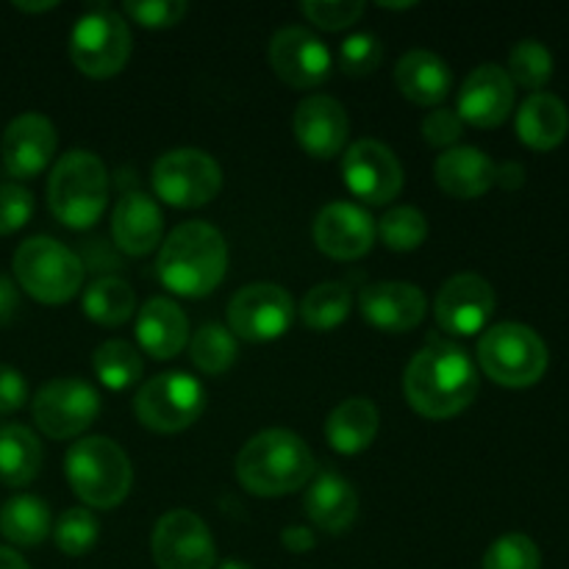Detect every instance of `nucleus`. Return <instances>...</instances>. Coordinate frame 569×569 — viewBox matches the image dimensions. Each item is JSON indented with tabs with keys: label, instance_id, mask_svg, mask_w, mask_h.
I'll return each instance as SVG.
<instances>
[{
	"label": "nucleus",
	"instance_id": "nucleus-42",
	"mask_svg": "<svg viewBox=\"0 0 569 569\" xmlns=\"http://www.w3.org/2000/svg\"><path fill=\"white\" fill-rule=\"evenodd\" d=\"M33 214V194L20 183H0V237L20 231Z\"/></svg>",
	"mask_w": 569,
	"mask_h": 569
},
{
	"label": "nucleus",
	"instance_id": "nucleus-41",
	"mask_svg": "<svg viewBox=\"0 0 569 569\" xmlns=\"http://www.w3.org/2000/svg\"><path fill=\"white\" fill-rule=\"evenodd\" d=\"M122 11L144 28H172L187 17L189 6L183 0H126Z\"/></svg>",
	"mask_w": 569,
	"mask_h": 569
},
{
	"label": "nucleus",
	"instance_id": "nucleus-17",
	"mask_svg": "<svg viewBox=\"0 0 569 569\" xmlns=\"http://www.w3.org/2000/svg\"><path fill=\"white\" fill-rule=\"evenodd\" d=\"M56 144H59V137H56L53 122L44 114L28 111L6 126L3 139H0V159L11 178L31 181L50 164Z\"/></svg>",
	"mask_w": 569,
	"mask_h": 569
},
{
	"label": "nucleus",
	"instance_id": "nucleus-15",
	"mask_svg": "<svg viewBox=\"0 0 569 569\" xmlns=\"http://www.w3.org/2000/svg\"><path fill=\"white\" fill-rule=\"evenodd\" d=\"M270 64L283 83L315 89L331 78V53L311 31L300 26L281 28L270 42Z\"/></svg>",
	"mask_w": 569,
	"mask_h": 569
},
{
	"label": "nucleus",
	"instance_id": "nucleus-24",
	"mask_svg": "<svg viewBox=\"0 0 569 569\" xmlns=\"http://www.w3.org/2000/svg\"><path fill=\"white\" fill-rule=\"evenodd\" d=\"M137 339L144 353L167 361L189 342V320L172 300L150 298L137 317Z\"/></svg>",
	"mask_w": 569,
	"mask_h": 569
},
{
	"label": "nucleus",
	"instance_id": "nucleus-49",
	"mask_svg": "<svg viewBox=\"0 0 569 569\" xmlns=\"http://www.w3.org/2000/svg\"><path fill=\"white\" fill-rule=\"evenodd\" d=\"M14 9L17 11H28V14H42V11L56 9V3H53V0H48V3H20V0H17Z\"/></svg>",
	"mask_w": 569,
	"mask_h": 569
},
{
	"label": "nucleus",
	"instance_id": "nucleus-25",
	"mask_svg": "<svg viewBox=\"0 0 569 569\" xmlns=\"http://www.w3.org/2000/svg\"><path fill=\"white\" fill-rule=\"evenodd\" d=\"M303 506L309 520L320 531L342 533L345 528L353 526L356 511H359V495L339 472L328 470L311 481Z\"/></svg>",
	"mask_w": 569,
	"mask_h": 569
},
{
	"label": "nucleus",
	"instance_id": "nucleus-51",
	"mask_svg": "<svg viewBox=\"0 0 569 569\" xmlns=\"http://www.w3.org/2000/svg\"><path fill=\"white\" fill-rule=\"evenodd\" d=\"M220 569H250V567L242 565V561H226Z\"/></svg>",
	"mask_w": 569,
	"mask_h": 569
},
{
	"label": "nucleus",
	"instance_id": "nucleus-33",
	"mask_svg": "<svg viewBox=\"0 0 569 569\" xmlns=\"http://www.w3.org/2000/svg\"><path fill=\"white\" fill-rule=\"evenodd\" d=\"M350 311V289L339 281L320 283L311 289L300 306V317L311 331H331L342 326Z\"/></svg>",
	"mask_w": 569,
	"mask_h": 569
},
{
	"label": "nucleus",
	"instance_id": "nucleus-44",
	"mask_svg": "<svg viewBox=\"0 0 569 569\" xmlns=\"http://www.w3.org/2000/svg\"><path fill=\"white\" fill-rule=\"evenodd\" d=\"M28 400V383L20 370L0 365V415L20 411Z\"/></svg>",
	"mask_w": 569,
	"mask_h": 569
},
{
	"label": "nucleus",
	"instance_id": "nucleus-20",
	"mask_svg": "<svg viewBox=\"0 0 569 569\" xmlns=\"http://www.w3.org/2000/svg\"><path fill=\"white\" fill-rule=\"evenodd\" d=\"M350 120L345 106L331 94H309L295 111V137L315 159H333L345 150Z\"/></svg>",
	"mask_w": 569,
	"mask_h": 569
},
{
	"label": "nucleus",
	"instance_id": "nucleus-36",
	"mask_svg": "<svg viewBox=\"0 0 569 569\" xmlns=\"http://www.w3.org/2000/svg\"><path fill=\"white\" fill-rule=\"evenodd\" d=\"M378 233H381L383 244L395 253H409L417 250L428 237L426 214L415 206H395L387 214L378 220Z\"/></svg>",
	"mask_w": 569,
	"mask_h": 569
},
{
	"label": "nucleus",
	"instance_id": "nucleus-21",
	"mask_svg": "<svg viewBox=\"0 0 569 569\" xmlns=\"http://www.w3.org/2000/svg\"><path fill=\"white\" fill-rule=\"evenodd\" d=\"M426 306L422 289L406 281L370 283L359 298L361 317L372 328L387 333H406L420 326L426 317Z\"/></svg>",
	"mask_w": 569,
	"mask_h": 569
},
{
	"label": "nucleus",
	"instance_id": "nucleus-2",
	"mask_svg": "<svg viewBox=\"0 0 569 569\" xmlns=\"http://www.w3.org/2000/svg\"><path fill=\"white\" fill-rule=\"evenodd\" d=\"M228 248L209 222H183L164 239L156 259L159 281L181 298H206L222 283Z\"/></svg>",
	"mask_w": 569,
	"mask_h": 569
},
{
	"label": "nucleus",
	"instance_id": "nucleus-4",
	"mask_svg": "<svg viewBox=\"0 0 569 569\" xmlns=\"http://www.w3.org/2000/svg\"><path fill=\"white\" fill-rule=\"evenodd\" d=\"M109 200V172L92 150H70L56 161L48 178V206L72 231L92 228Z\"/></svg>",
	"mask_w": 569,
	"mask_h": 569
},
{
	"label": "nucleus",
	"instance_id": "nucleus-37",
	"mask_svg": "<svg viewBox=\"0 0 569 569\" xmlns=\"http://www.w3.org/2000/svg\"><path fill=\"white\" fill-rule=\"evenodd\" d=\"M98 520H94L92 511L87 509H70L61 515V520L56 522L53 539L56 548L61 550L70 559H78V556L89 553L98 542Z\"/></svg>",
	"mask_w": 569,
	"mask_h": 569
},
{
	"label": "nucleus",
	"instance_id": "nucleus-46",
	"mask_svg": "<svg viewBox=\"0 0 569 569\" xmlns=\"http://www.w3.org/2000/svg\"><path fill=\"white\" fill-rule=\"evenodd\" d=\"M495 183H500L506 192H515V189H520L526 183V167L517 164V161H506V164H500L495 170Z\"/></svg>",
	"mask_w": 569,
	"mask_h": 569
},
{
	"label": "nucleus",
	"instance_id": "nucleus-14",
	"mask_svg": "<svg viewBox=\"0 0 569 569\" xmlns=\"http://www.w3.org/2000/svg\"><path fill=\"white\" fill-rule=\"evenodd\" d=\"M345 187L370 206H387L403 189V167L398 156L376 139H359L342 159Z\"/></svg>",
	"mask_w": 569,
	"mask_h": 569
},
{
	"label": "nucleus",
	"instance_id": "nucleus-1",
	"mask_svg": "<svg viewBox=\"0 0 569 569\" xmlns=\"http://www.w3.org/2000/svg\"><path fill=\"white\" fill-rule=\"evenodd\" d=\"M403 392L417 415L450 420L476 400L478 370L459 345L433 339L406 367Z\"/></svg>",
	"mask_w": 569,
	"mask_h": 569
},
{
	"label": "nucleus",
	"instance_id": "nucleus-34",
	"mask_svg": "<svg viewBox=\"0 0 569 569\" xmlns=\"http://www.w3.org/2000/svg\"><path fill=\"white\" fill-rule=\"evenodd\" d=\"M189 353H192L194 367L200 372H206V376H222L237 361V339H233V333L228 328L209 322V326H203L194 333L192 345H189Z\"/></svg>",
	"mask_w": 569,
	"mask_h": 569
},
{
	"label": "nucleus",
	"instance_id": "nucleus-26",
	"mask_svg": "<svg viewBox=\"0 0 569 569\" xmlns=\"http://www.w3.org/2000/svg\"><path fill=\"white\" fill-rule=\"evenodd\" d=\"M400 94L417 106H439L453 87V72L431 50H409L395 67Z\"/></svg>",
	"mask_w": 569,
	"mask_h": 569
},
{
	"label": "nucleus",
	"instance_id": "nucleus-28",
	"mask_svg": "<svg viewBox=\"0 0 569 569\" xmlns=\"http://www.w3.org/2000/svg\"><path fill=\"white\" fill-rule=\"evenodd\" d=\"M378 409L367 398H348L328 415L326 437L337 453L356 456L372 445L378 433Z\"/></svg>",
	"mask_w": 569,
	"mask_h": 569
},
{
	"label": "nucleus",
	"instance_id": "nucleus-23",
	"mask_svg": "<svg viewBox=\"0 0 569 569\" xmlns=\"http://www.w3.org/2000/svg\"><path fill=\"white\" fill-rule=\"evenodd\" d=\"M495 164L483 150L478 148H450L433 164V178L439 189L450 198L472 200L487 194L495 187Z\"/></svg>",
	"mask_w": 569,
	"mask_h": 569
},
{
	"label": "nucleus",
	"instance_id": "nucleus-35",
	"mask_svg": "<svg viewBox=\"0 0 569 569\" xmlns=\"http://www.w3.org/2000/svg\"><path fill=\"white\" fill-rule=\"evenodd\" d=\"M509 78L511 83H520L522 89H545L553 78V53L545 48L539 39H522L509 53Z\"/></svg>",
	"mask_w": 569,
	"mask_h": 569
},
{
	"label": "nucleus",
	"instance_id": "nucleus-30",
	"mask_svg": "<svg viewBox=\"0 0 569 569\" xmlns=\"http://www.w3.org/2000/svg\"><path fill=\"white\" fill-rule=\"evenodd\" d=\"M0 533L17 548H37L50 533V509L33 495H17L0 509Z\"/></svg>",
	"mask_w": 569,
	"mask_h": 569
},
{
	"label": "nucleus",
	"instance_id": "nucleus-38",
	"mask_svg": "<svg viewBox=\"0 0 569 569\" xmlns=\"http://www.w3.org/2000/svg\"><path fill=\"white\" fill-rule=\"evenodd\" d=\"M483 569H542V553L526 533H506L487 550Z\"/></svg>",
	"mask_w": 569,
	"mask_h": 569
},
{
	"label": "nucleus",
	"instance_id": "nucleus-18",
	"mask_svg": "<svg viewBox=\"0 0 569 569\" xmlns=\"http://www.w3.org/2000/svg\"><path fill=\"white\" fill-rule=\"evenodd\" d=\"M515 109V83L498 64H481L465 78L456 103L461 122L476 128H498Z\"/></svg>",
	"mask_w": 569,
	"mask_h": 569
},
{
	"label": "nucleus",
	"instance_id": "nucleus-31",
	"mask_svg": "<svg viewBox=\"0 0 569 569\" xmlns=\"http://www.w3.org/2000/svg\"><path fill=\"white\" fill-rule=\"evenodd\" d=\"M133 309H137V298H133V289L122 278H98L83 292V315L98 322V326H122V322L131 320Z\"/></svg>",
	"mask_w": 569,
	"mask_h": 569
},
{
	"label": "nucleus",
	"instance_id": "nucleus-22",
	"mask_svg": "<svg viewBox=\"0 0 569 569\" xmlns=\"http://www.w3.org/2000/svg\"><path fill=\"white\" fill-rule=\"evenodd\" d=\"M164 231V217L150 194L128 192L117 200L111 214V237L128 256H148L159 244Z\"/></svg>",
	"mask_w": 569,
	"mask_h": 569
},
{
	"label": "nucleus",
	"instance_id": "nucleus-45",
	"mask_svg": "<svg viewBox=\"0 0 569 569\" xmlns=\"http://www.w3.org/2000/svg\"><path fill=\"white\" fill-rule=\"evenodd\" d=\"M281 542L289 553H306V550L315 548L317 539L306 526H289V528H283Z\"/></svg>",
	"mask_w": 569,
	"mask_h": 569
},
{
	"label": "nucleus",
	"instance_id": "nucleus-27",
	"mask_svg": "<svg viewBox=\"0 0 569 569\" xmlns=\"http://www.w3.org/2000/svg\"><path fill=\"white\" fill-rule=\"evenodd\" d=\"M569 133V111L561 98L537 92L517 111V137L531 150L559 148Z\"/></svg>",
	"mask_w": 569,
	"mask_h": 569
},
{
	"label": "nucleus",
	"instance_id": "nucleus-40",
	"mask_svg": "<svg viewBox=\"0 0 569 569\" xmlns=\"http://www.w3.org/2000/svg\"><path fill=\"white\" fill-rule=\"evenodd\" d=\"M300 11L326 31H345L361 20L365 3H359V0H306V3H300Z\"/></svg>",
	"mask_w": 569,
	"mask_h": 569
},
{
	"label": "nucleus",
	"instance_id": "nucleus-39",
	"mask_svg": "<svg viewBox=\"0 0 569 569\" xmlns=\"http://www.w3.org/2000/svg\"><path fill=\"white\" fill-rule=\"evenodd\" d=\"M383 61V44L376 33H353L339 48V64L348 76H370L381 67Z\"/></svg>",
	"mask_w": 569,
	"mask_h": 569
},
{
	"label": "nucleus",
	"instance_id": "nucleus-43",
	"mask_svg": "<svg viewBox=\"0 0 569 569\" xmlns=\"http://www.w3.org/2000/svg\"><path fill=\"white\" fill-rule=\"evenodd\" d=\"M461 131H465V122L453 109H437L422 120V137L431 148L450 150L461 139Z\"/></svg>",
	"mask_w": 569,
	"mask_h": 569
},
{
	"label": "nucleus",
	"instance_id": "nucleus-29",
	"mask_svg": "<svg viewBox=\"0 0 569 569\" xmlns=\"http://www.w3.org/2000/svg\"><path fill=\"white\" fill-rule=\"evenodd\" d=\"M42 470V445L26 426L0 428V481L6 487H28Z\"/></svg>",
	"mask_w": 569,
	"mask_h": 569
},
{
	"label": "nucleus",
	"instance_id": "nucleus-10",
	"mask_svg": "<svg viewBox=\"0 0 569 569\" xmlns=\"http://www.w3.org/2000/svg\"><path fill=\"white\" fill-rule=\"evenodd\" d=\"M206 406V392L187 372H161L142 383L133 409L139 422L156 433L187 431Z\"/></svg>",
	"mask_w": 569,
	"mask_h": 569
},
{
	"label": "nucleus",
	"instance_id": "nucleus-16",
	"mask_svg": "<svg viewBox=\"0 0 569 569\" xmlns=\"http://www.w3.org/2000/svg\"><path fill=\"white\" fill-rule=\"evenodd\" d=\"M495 311V289L476 272L453 276L437 295L433 315L442 331L453 337H472L489 322Z\"/></svg>",
	"mask_w": 569,
	"mask_h": 569
},
{
	"label": "nucleus",
	"instance_id": "nucleus-32",
	"mask_svg": "<svg viewBox=\"0 0 569 569\" xmlns=\"http://www.w3.org/2000/svg\"><path fill=\"white\" fill-rule=\"evenodd\" d=\"M94 376L100 378V383L114 392H122V389L133 387V383L142 378V356L137 353V348L122 339H111V342H103L92 356Z\"/></svg>",
	"mask_w": 569,
	"mask_h": 569
},
{
	"label": "nucleus",
	"instance_id": "nucleus-3",
	"mask_svg": "<svg viewBox=\"0 0 569 569\" xmlns=\"http://www.w3.org/2000/svg\"><path fill=\"white\" fill-rule=\"evenodd\" d=\"M317 461L309 445L292 431L270 428L261 431L239 450L237 478L250 495L281 498L298 492L315 478Z\"/></svg>",
	"mask_w": 569,
	"mask_h": 569
},
{
	"label": "nucleus",
	"instance_id": "nucleus-12",
	"mask_svg": "<svg viewBox=\"0 0 569 569\" xmlns=\"http://www.w3.org/2000/svg\"><path fill=\"white\" fill-rule=\"evenodd\" d=\"M153 561L159 569H214L217 548L211 531L194 511H167L156 522L150 539Z\"/></svg>",
	"mask_w": 569,
	"mask_h": 569
},
{
	"label": "nucleus",
	"instance_id": "nucleus-8",
	"mask_svg": "<svg viewBox=\"0 0 569 569\" xmlns=\"http://www.w3.org/2000/svg\"><path fill=\"white\" fill-rule=\"evenodd\" d=\"M70 59L89 78L117 76L131 59V31L122 14L109 6L83 14L72 28Z\"/></svg>",
	"mask_w": 569,
	"mask_h": 569
},
{
	"label": "nucleus",
	"instance_id": "nucleus-48",
	"mask_svg": "<svg viewBox=\"0 0 569 569\" xmlns=\"http://www.w3.org/2000/svg\"><path fill=\"white\" fill-rule=\"evenodd\" d=\"M0 569H31V567H28V561L22 559L17 550L0 548Z\"/></svg>",
	"mask_w": 569,
	"mask_h": 569
},
{
	"label": "nucleus",
	"instance_id": "nucleus-50",
	"mask_svg": "<svg viewBox=\"0 0 569 569\" xmlns=\"http://www.w3.org/2000/svg\"><path fill=\"white\" fill-rule=\"evenodd\" d=\"M381 9H392V11H400V9H415V3H381Z\"/></svg>",
	"mask_w": 569,
	"mask_h": 569
},
{
	"label": "nucleus",
	"instance_id": "nucleus-47",
	"mask_svg": "<svg viewBox=\"0 0 569 569\" xmlns=\"http://www.w3.org/2000/svg\"><path fill=\"white\" fill-rule=\"evenodd\" d=\"M20 309V298H17V287L6 276H0V322H9Z\"/></svg>",
	"mask_w": 569,
	"mask_h": 569
},
{
	"label": "nucleus",
	"instance_id": "nucleus-5",
	"mask_svg": "<svg viewBox=\"0 0 569 569\" xmlns=\"http://www.w3.org/2000/svg\"><path fill=\"white\" fill-rule=\"evenodd\" d=\"M67 481L89 509H117L133 483L131 459L106 437H87L67 450Z\"/></svg>",
	"mask_w": 569,
	"mask_h": 569
},
{
	"label": "nucleus",
	"instance_id": "nucleus-7",
	"mask_svg": "<svg viewBox=\"0 0 569 569\" xmlns=\"http://www.w3.org/2000/svg\"><path fill=\"white\" fill-rule=\"evenodd\" d=\"M17 283L44 306L67 303L83 283V264L70 248L50 237H31L14 253Z\"/></svg>",
	"mask_w": 569,
	"mask_h": 569
},
{
	"label": "nucleus",
	"instance_id": "nucleus-11",
	"mask_svg": "<svg viewBox=\"0 0 569 569\" xmlns=\"http://www.w3.org/2000/svg\"><path fill=\"white\" fill-rule=\"evenodd\" d=\"M100 398L78 378H56L33 395L31 415L39 431L50 439L81 437L98 420Z\"/></svg>",
	"mask_w": 569,
	"mask_h": 569
},
{
	"label": "nucleus",
	"instance_id": "nucleus-13",
	"mask_svg": "<svg viewBox=\"0 0 569 569\" xmlns=\"http://www.w3.org/2000/svg\"><path fill=\"white\" fill-rule=\"evenodd\" d=\"M295 306L276 283H250L228 303V328L244 342H272L292 326Z\"/></svg>",
	"mask_w": 569,
	"mask_h": 569
},
{
	"label": "nucleus",
	"instance_id": "nucleus-9",
	"mask_svg": "<svg viewBox=\"0 0 569 569\" xmlns=\"http://www.w3.org/2000/svg\"><path fill=\"white\" fill-rule=\"evenodd\" d=\"M153 189L176 209H198L220 194L222 170L206 150L178 148L153 164Z\"/></svg>",
	"mask_w": 569,
	"mask_h": 569
},
{
	"label": "nucleus",
	"instance_id": "nucleus-19",
	"mask_svg": "<svg viewBox=\"0 0 569 569\" xmlns=\"http://www.w3.org/2000/svg\"><path fill=\"white\" fill-rule=\"evenodd\" d=\"M315 242L331 259L356 261L370 253L376 242V222L361 206L337 200L317 214Z\"/></svg>",
	"mask_w": 569,
	"mask_h": 569
},
{
	"label": "nucleus",
	"instance_id": "nucleus-6",
	"mask_svg": "<svg viewBox=\"0 0 569 569\" xmlns=\"http://www.w3.org/2000/svg\"><path fill=\"white\" fill-rule=\"evenodd\" d=\"M478 365L489 381L509 389H526L542 381L550 353L533 328L522 322H498L478 342Z\"/></svg>",
	"mask_w": 569,
	"mask_h": 569
}]
</instances>
